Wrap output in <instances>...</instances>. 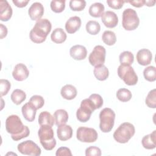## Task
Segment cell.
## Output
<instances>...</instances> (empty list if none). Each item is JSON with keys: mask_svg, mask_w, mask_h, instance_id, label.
Returning a JSON list of instances; mask_svg holds the SVG:
<instances>
[{"mask_svg": "<svg viewBox=\"0 0 156 156\" xmlns=\"http://www.w3.org/2000/svg\"><path fill=\"white\" fill-rule=\"evenodd\" d=\"M144 79L149 82H154L156 80V68L154 66L146 67L143 71Z\"/></svg>", "mask_w": 156, "mask_h": 156, "instance_id": "obj_33", "label": "cell"}, {"mask_svg": "<svg viewBox=\"0 0 156 156\" xmlns=\"http://www.w3.org/2000/svg\"><path fill=\"white\" fill-rule=\"evenodd\" d=\"M102 40L105 44L112 46L116 41V37L113 32L111 30H105L102 35Z\"/></svg>", "mask_w": 156, "mask_h": 156, "instance_id": "obj_30", "label": "cell"}, {"mask_svg": "<svg viewBox=\"0 0 156 156\" xmlns=\"http://www.w3.org/2000/svg\"><path fill=\"white\" fill-rule=\"evenodd\" d=\"M86 6V1L84 0H71L69 7L73 11H82Z\"/></svg>", "mask_w": 156, "mask_h": 156, "instance_id": "obj_37", "label": "cell"}, {"mask_svg": "<svg viewBox=\"0 0 156 156\" xmlns=\"http://www.w3.org/2000/svg\"><path fill=\"white\" fill-rule=\"evenodd\" d=\"M17 149L23 155L38 156L41 153L40 147L32 140H26L18 144Z\"/></svg>", "mask_w": 156, "mask_h": 156, "instance_id": "obj_10", "label": "cell"}, {"mask_svg": "<svg viewBox=\"0 0 156 156\" xmlns=\"http://www.w3.org/2000/svg\"><path fill=\"white\" fill-rule=\"evenodd\" d=\"M58 138L61 141H66L71 138L73 136V129L69 125L62 124L58 126L57 129Z\"/></svg>", "mask_w": 156, "mask_h": 156, "instance_id": "obj_19", "label": "cell"}, {"mask_svg": "<svg viewBox=\"0 0 156 156\" xmlns=\"http://www.w3.org/2000/svg\"><path fill=\"white\" fill-rule=\"evenodd\" d=\"M144 0H136V1H126L125 2H129L131 5H132L133 7H143L144 5Z\"/></svg>", "mask_w": 156, "mask_h": 156, "instance_id": "obj_44", "label": "cell"}, {"mask_svg": "<svg viewBox=\"0 0 156 156\" xmlns=\"http://www.w3.org/2000/svg\"><path fill=\"white\" fill-rule=\"evenodd\" d=\"M125 1L121 0H110L107 1V3L110 8L114 9H120L122 7Z\"/></svg>", "mask_w": 156, "mask_h": 156, "instance_id": "obj_41", "label": "cell"}, {"mask_svg": "<svg viewBox=\"0 0 156 156\" xmlns=\"http://www.w3.org/2000/svg\"><path fill=\"white\" fill-rule=\"evenodd\" d=\"M56 156H71L72 153L71 150L66 147H59L55 153Z\"/></svg>", "mask_w": 156, "mask_h": 156, "instance_id": "obj_42", "label": "cell"}, {"mask_svg": "<svg viewBox=\"0 0 156 156\" xmlns=\"http://www.w3.org/2000/svg\"><path fill=\"white\" fill-rule=\"evenodd\" d=\"M104 11V6L101 2L92 4L89 8V14L94 18H99L102 15Z\"/></svg>", "mask_w": 156, "mask_h": 156, "instance_id": "obj_27", "label": "cell"}, {"mask_svg": "<svg viewBox=\"0 0 156 156\" xmlns=\"http://www.w3.org/2000/svg\"><path fill=\"white\" fill-rule=\"evenodd\" d=\"M12 8L7 1H0V20L2 21H9L12 16Z\"/></svg>", "mask_w": 156, "mask_h": 156, "instance_id": "obj_18", "label": "cell"}, {"mask_svg": "<svg viewBox=\"0 0 156 156\" xmlns=\"http://www.w3.org/2000/svg\"><path fill=\"white\" fill-rule=\"evenodd\" d=\"M81 26V19L77 16L70 17L65 23V29L68 34H74Z\"/></svg>", "mask_w": 156, "mask_h": 156, "instance_id": "obj_17", "label": "cell"}, {"mask_svg": "<svg viewBox=\"0 0 156 156\" xmlns=\"http://www.w3.org/2000/svg\"><path fill=\"white\" fill-rule=\"evenodd\" d=\"M55 119L54 116H52L49 112L47 111L41 112L38 116V124L40 126L48 125L51 127L54 126Z\"/></svg>", "mask_w": 156, "mask_h": 156, "instance_id": "obj_24", "label": "cell"}, {"mask_svg": "<svg viewBox=\"0 0 156 156\" xmlns=\"http://www.w3.org/2000/svg\"><path fill=\"white\" fill-rule=\"evenodd\" d=\"M29 75V71L27 66L23 63L16 64L12 71V76L17 81L26 80Z\"/></svg>", "mask_w": 156, "mask_h": 156, "instance_id": "obj_12", "label": "cell"}, {"mask_svg": "<svg viewBox=\"0 0 156 156\" xmlns=\"http://www.w3.org/2000/svg\"><path fill=\"white\" fill-rule=\"evenodd\" d=\"M10 87H11V84L8 80L1 79L0 80L1 96L2 97L3 96L6 95L8 93L9 91L10 90Z\"/></svg>", "mask_w": 156, "mask_h": 156, "instance_id": "obj_38", "label": "cell"}, {"mask_svg": "<svg viewBox=\"0 0 156 156\" xmlns=\"http://www.w3.org/2000/svg\"><path fill=\"white\" fill-rule=\"evenodd\" d=\"M155 1H144V4L148 7H151V6H154L155 5Z\"/></svg>", "mask_w": 156, "mask_h": 156, "instance_id": "obj_46", "label": "cell"}, {"mask_svg": "<svg viewBox=\"0 0 156 156\" xmlns=\"http://www.w3.org/2000/svg\"><path fill=\"white\" fill-rule=\"evenodd\" d=\"M145 103L146 105L152 108H156V90L155 88L151 90L145 99Z\"/></svg>", "mask_w": 156, "mask_h": 156, "instance_id": "obj_35", "label": "cell"}, {"mask_svg": "<svg viewBox=\"0 0 156 156\" xmlns=\"http://www.w3.org/2000/svg\"><path fill=\"white\" fill-rule=\"evenodd\" d=\"M86 30L91 35H97L101 30V26L99 23L96 21L91 20L86 24Z\"/></svg>", "mask_w": 156, "mask_h": 156, "instance_id": "obj_31", "label": "cell"}, {"mask_svg": "<svg viewBox=\"0 0 156 156\" xmlns=\"http://www.w3.org/2000/svg\"><path fill=\"white\" fill-rule=\"evenodd\" d=\"M136 60L138 64L142 66L149 65L152 59V54L150 50L147 49H141L136 54Z\"/></svg>", "mask_w": 156, "mask_h": 156, "instance_id": "obj_15", "label": "cell"}, {"mask_svg": "<svg viewBox=\"0 0 156 156\" xmlns=\"http://www.w3.org/2000/svg\"><path fill=\"white\" fill-rule=\"evenodd\" d=\"M93 73L95 77L100 81L106 80L109 75L108 69L104 64L94 66Z\"/></svg>", "mask_w": 156, "mask_h": 156, "instance_id": "obj_23", "label": "cell"}, {"mask_svg": "<svg viewBox=\"0 0 156 156\" xmlns=\"http://www.w3.org/2000/svg\"><path fill=\"white\" fill-rule=\"evenodd\" d=\"M96 107L91 100L88 98L82 101L80 107L77 110L76 117L78 121L82 122L88 121L92 114L96 110Z\"/></svg>", "mask_w": 156, "mask_h": 156, "instance_id": "obj_7", "label": "cell"}, {"mask_svg": "<svg viewBox=\"0 0 156 156\" xmlns=\"http://www.w3.org/2000/svg\"><path fill=\"white\" fill-rule=\"evenodd\" d=\"M69 54L73 59L76 60H82L86 58L87 51L85 46L80 44H76L70 48Z\"/></svg>", "mask_w": 156, "mask_h": 156, "instance_id": "obj_16", "label": "cell"}, {"mask_svg": "<svg viewBox=\"0 0 156 156\" xmlns=\"http://www.w3.org/2000/svg\"><path fill=\"white\" fill-rule=\"evenodd\" d=\"M135 129L134 126L127 122L119 125L115 130L113 136L116 141L119 143H126L134 135Z\"/></svg>", "mask_w": 156, "mask_h": 156, "instance_id": "obj_4", "label": "cell"}, {"mask_svg": "<svg viewBox=\"0 0 156 156\" xmlns=\"http://www.w3.org/2000/svg\"><path fill=\"white\" fill-rule=\"evenodd\" d=\"M51 23L49 20L43 18L38 20L30 31V39L35 43L44 42L51 32Z\"/></svg>", "mask_w": 156, "mask_h": 156, "instance_id": "obj_2", "label": "cell"}, {"mask_svg": "<svg viewBox=\"0 0 156 156\" xmlns=\"http://www.w3.org/2000/svg\"><path fill=\"white\" fill-rule=\"evenodd\" d=\"M105 54L106 51L104 46L101 45L96 46L89 55L88 60L90 63L93 66L103 65L105 60Z\"/></svg>", "mask_w": 156, "mask_h": 156, "instance_id": "obj_11", "label": "cell"}, {"mask_svg": "<svg viewBox=\"0 0 156 156\" xmlns=\"http://www.w3.org/2000/svg\"><path fill=\"white\" fill-rule=\"evenodd\" d=\"M89 98L91 100L93 103L94 104L96 109L100 108L102 106L103 99L101 97V96L99 95V94H96V93L91 94L89 96Z\"/></svg>", "mask_w": 156, "mask_h": 156, "instance_id": "obj_39", "label": "cell"}, {"mask_svg": "<svg viewBox=\"0 0 156 156\" xmlns=\"http://www.w3.org/2000/svg\"><path fill=\"white\" fill-rule=\"evenodd\" d=\"M66 34L65 31L62 28H56L55 29L51 35V40L55 43L60 44L63 43L66 39Z\"/></svg>", "mask_w": 156, "mask_h": 156, "instance_id": "obj_26", "label": "cell"}, {"mask_svg": "<svg viewBox=\"0 0 156 156\" xmlns=\"http://www.w3.org/2000/svg\"><path fill=\"white\" fill-rule=\"evenodd\" d=\"M115 113L110 108L102 109L99 113V128L104 133L110 132L114 126Z\"/></svg>", "mask_w": 156, "mask_h": 156, "instance_id": "obj_5", "label": "cell"}, {"mask_svg": "<svg viewBox=\"0 0 156 156\" xmlns=\"http://www.w3.org/2000/svg\"><path fill=\"white\" fill-rule=\"evenodd\" d=\"M119 58L121 65H131L133 62L134 56L130 51H125L120 54Z\"/></svg>", "mask_w": 156, "mask_h": 156, "instance_id": "obj_29", "label": "cell"}, {"mask_svg": "<svg viewBox=\"0 0 156 156\" xmlns=\"http://www.w3.org/2000/svg\"><path fill=\"white\" fill-rule=\"evenodd\" d=\"M29 103L37 110L43 107L44 104V100L41 96L34 95L30 98Z\"/></svg>", "mask_w": 156, "mask_h": 156, "instance_id": "obj_34", "label": "cell"}, {"mask_svg": "<svg viewBox=\"0 0 156 156\" xmlns=\"http://www.w3.org/2000/svg\"><path fill=\"white\" fill-rule=\"evenodd\" d=\"M7 35V28L2 24H0V38L2 39Z\"/></svg>", "mask_w": 156, "mask_h": 156, "instance_id": "obj_45", "label": "cell"}, {"mask_svg": "<svg viewBox=\"0 0 156 156\" xmlns=\"http://www.w3.org/2000/svg\"><path fill=\"white\" fill-rule=\"evenodd\" d=\"M6 131L11 134V138L14 141H19L27 137L30 130L27 126H24L20 118L16 115H12L5 120Z\"/></svg>", "mask_w": 156, "mask_h": 156, "instance_id": "obj_1", "label": "cell"}, {"mask_svg": "<svg viewBox=\"0 0 156 156\" xmlns=\"http://www.w3.org/2000/svg\"><path fill=\"white\" fill-rule=\"evenodd\" d=\"M117 73L119 78L127 85H135L138 82V76L130 65H120L118 68Z\"/></svg>", "mask_w": 156, "mask_h": 156, "instance_id": "obj_8", "label": "cell"}, {"mask_svg": "<svg viewBox=\"0 0 156 156\" xmlns=\"http://www.w3.org/2000/svg\"><path fill=\"white\" fill-rule=\"evenodd\" d=\"M29 2V0H12V2L19 8H23L26 7Z\"/></svg>", "mask_w": 156, "mask_h": 156, "instance_id": "obj_43", "label": "cell"}, {"mask_svg": "<svg viewBox=\"0 0 156 156\" xmlns=\"http://www.w3.org/2000/svg\"><path fill=\"white\" fill-rule=\"evenodd\" d=\"M28 14L30 19L33 21L40 20L44 14L43 5L38 2H34L28 10Z\"/></svg>", "mask_w": 156, "mask_h": 156, "instance_id": "obj_14", "label": "cell"}, {"mask_svg": "<svg viewBox=\"0 0 156 156\" xmlns=\"http://www.w3.org/2000/svg\"><path fill=\"white\" fill-rule=\"evenodd\" d=\"M38 135L40 143L45 150L51 151L55 147L56 140L52 127L48 125L40 126Z\"/></svg>", "mask_w": 156, "mask_h": 156, "instance_id": "obj_3", "label": "cell"}, {"mask_svg": "<svg viewBox=\"0 0 156 156\" xmlns=\"http://www.w3.org/2000/svg\"><path fill=\"white\" fill-rule=\"evenodd\" d=\"M141 143L144 148L146 149H153L156 147V130H154L151 133L143 136Z\"/></svg>", "mask_w": 156, "mask_h": 156, "instance_id": "obj_21", "label": "cell"}, {"mask_svg": "<svg viewBox=\"0 0 156 156\" xmlns=\"http://www.w3.org/2000/svg\"><path fill=\"white\" fill-rule=\"evenodd\" d=\"M98 136V132L93 128L79 127L77 129L76 137L81 142L93 143L97 140Z\"/></svg>", "mask_w": 156, "mask_h": 156, "instance_id": "obj_9", "label": "cell"}, {"mask_svg": "<svg viewBox=\"0 0 156 156\" xmlns=\"http://www.w3.org/2000/svg\"><path fill=\"white\" fill-rule=\"evenodd\" d=\"M22 114L25 118L29 122L33 121L35 118L37 110L34 108L29 102L24 104L21 108Z\"/></svg>", "mask_w": 156, "mask_h": 156, "instance_id": "obj_22", "label": "cell"}, {"mask_svg": "<svg viewBox=\"0 0 156 156\" xmlns=\"http://www.w3.org/2000/svg\"><path fill=\"white\" fill-rule=\"evenodd\" d=\"M116 95L118 100L124 102L130 101L132 97L131 91L129 90L124 88L119 89L117 91Z\"/></svg>", "mask_w": 156, "mask_h": 156, "instance_id": "obj_32", "label": "cell"}, {"mask_svg": "<svg viewBox=\"0 0 156 156\" xmlns=\"http://www.w3.org/2000/svg\"><path fill=\"white\" fill-rule=\"evenodd\" d=\"M140 24V19L136 12L130 8L125 9L122 15V26L126 30L136 29Z\"/></svg>", "mask_w": 156, "mask_h": 156, "instance_id": "obj_6", "label": "cell"}, {"mask_svg": "<svg viewBox=\"0 0 156 156\" xmlns=\"http://www.w3.org/2000/svg\"><path fill=\"white\" fill-rule=\"evenodd\" d=\"M101 20L104 26L108 28H113L118 23V18L117 15L110 10L104 12L101 16Z\"/></svg>", "mask_w": 156, "mask_h": 156, "instance_id": "obj_13", "label": "cell"}, {"mask_svg": "<svg viewBox=\"0 0 156 156\" xmlns=\"http://www.w3.org/2000/svg\"><path fill=\"white\" fill-rule=\"evenodd\" d=\"M51 10L55 13H61L65 8V0H53L50 4Z\"/></svg>", "mask_w": 156, "mask_h": 156, "instance_id": "obj_36", "label": "cell"}, {"mask_svg": "<svg viewBox=\"0 0 156 156\" xmlns=\"http://www.w3.org/2000/svg\"><path fill=\"white\" fill-rule=\"evenodd\" d=\"M54 118L55 123L57 126L65 124L68 120V112L64 109L57 110L54 113Z\"/></svg>", "mask_w": 156, "mask_h": 156, "instance_id": "obj_25", "label": "cell"}, {"mask_svg": "<svg viewBox=\"0 0 156 156\" xmlns=\"http://www.w3.org/2000/svg\"><path fill=\"white\" fill-rule=\"evenodd\" d=\"M61 96L66 100H72L76 98L77 94L76 87L70 84L64 85L60 90Z\"/></svg>", "mask_w": 156, "mask_h": 156, "instance_id": "obj_20", "label": "cell"}, {"mask_svg": "<svg viewBox=\"0 0 156 156\" xmlns=\"http://www.w3.org/2000/svg\"><path fill=\"white\" fill-rule=\"evenodd\" d=\"M11 100L16 105L21 104L26 98V93L20 89H15L10 96Z\"/></svg>", "mask_w": 156, "mask_h": 156, "instance_id": "obj_28", "label": "cell"}, {"mask_svg": "<svg viewBox=\"0 0 156 156\" xmlns=\"http://www.w3.org/2000/svg\"><path fill=\"white\" fill-rule=\"evenodd\" d=\"M101 150L96 146H90L85 150L86 156H101Z\"/></svg>", "mask_w": 156, "mask_h": 156, "instance_id": "obj_40", "label": "cell"}]
</instances>
